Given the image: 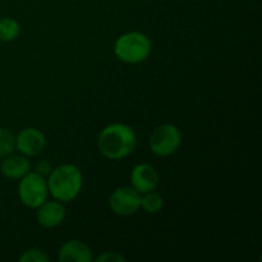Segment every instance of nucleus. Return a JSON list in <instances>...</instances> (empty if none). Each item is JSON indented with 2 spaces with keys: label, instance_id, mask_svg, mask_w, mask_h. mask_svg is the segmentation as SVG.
Listing matches in <instances>:
<instances>
[{
  "label": "nucleus",
  "instance_id": "4",
  "mask_svg": "<svg viewBox=\"0 0 262 262\" xmlns=\"http://www.w3.org/2000/svg\"><path fill=\"white\" fill-rule=\"evenodd\" d=\"M49 189L45 177L36 171H28L18 184V197L28 209H37L48 200Z\"/></svg>",
  "mask_w": 262,
  "mask_h": 262
},
{
  "label": "nucleus",
  "instance_id": "16",
  "mask_svg": "<svg viewBox=\"0 0 262 262\" xmlns=\"http://www.w3.org/2000/svg\"><path fill=\"white\" fill-rule=\"evenodd\" d=\"M96 262H124L125 257L118 252H102L94 258Z\"/></svg>",
  "mask_w": 262,
  "mask_h": 262
},
{
  "label": "nucleus",
  "instance_id": "17",
  "mask_svg": "<svg viewBox=\"0 0 262 262\" xmlns=\"http://www.w3.org/2000/svg\"><path fill=\"white\" fill-rule=\"evenodd\" d=\"M51 170H53V166H51V164L48 160H40L35 164V170L33 171H36L37 174L46 178L51 173Z\"/></svg>",
  "mask_w": 262,
  "mask_h": 262
},
{
  "label": "nucleus",
  "instance_id": "11",
  "mask_svg": "<svg viewBox=\"0 0 262 262\" xmlns=\"http://www.w3.org/2000/svg\"><path fill=\"white\" fill-rule=\"evenodd\" d=\"M28 171H31V164L28 161L27 156L22 155V154L20 155L10 154V155L2 159V163H0V173L5 178L19 181Z\"/></svg>",
  "mask_w": 262,
  "mask_h": 262
},
{
  "label": "nucleus",
  "instance_id": "15",
  "mask_svg": "<svg viewBox=\"0 0 262 262\" xmlns=\"http://www.w3.org/2000/svg\"><path fill=\"white\" fill-rule=\"evenodd\" d=\"M20 262H49V256L38 248L25 251L19 257Z\"/></svg>",
  "mask_w": 262,
  "mask_h": 262
},
{
  "label": "nucleus",
  "instance_id": "10",
  "mask_svg": "<svg viewBox=\"0 0 262 262\" xmlns=\"http://www.w3.org/2000/svg\"><path fill=\"white\" fill-rule=\"evenodd\" d=\"M60 262H92V251L84 242L78 239H71L64 243L58 253Z\"/></svg>",
  "mask_w": 262,
  "mask_h": 262
},
{
  "label": "nucleus",
  "instance_id": "8",
  "mask_svg": "<svg viewBox=\"0 0 262 262\" xmlns=\"http://www.w3.org/2000/svg\"><path fill=\"white\" fill-rule=\"evenodd\" d=\"M132 187L141 194L155 191L159 186V174L152 165L147 163L137 164L130 171Z\"/></svg>",
  "mask_w": 262,
  "mask_h": 262
},
{
  "label": "nucleus",
  "instance_id": "12",
  "mask_svg": "<svg viewBox=\"0 0 262 262\" xmlns=\"http://www.w3.org/2000/svg\"><path fill=\"white\" fill-rule=\"evenodd\" d=\"M20 33L19 22L12 17L0 18V41L3 42H10L14 41Z\"/></svg>",
  "mask_w": 262,
  "mask_h": 262
},
{
  "label": "nucleus",
  "instance_id": "5",
  "mask_svg": "<svg viewBox=\"0 0 262 262\" xmlns=\"http://www.w3.org/2000/svg\"><path fill=\"white\" fill-rule=\"evenodd\" d=\"M150 150L159 158H168L178 151L182 143V133L177 125L165 123L152 130L150 136Z\"/></svg>",
  "mask_w": 262,
  "mask_h": 262
},
{
  "label": "nucleus",
  "instance_id": "7",
  "mask_svg": "<svg viewBox=\"0 0 262 262\" xmlns=\"http://www.w3.org/2000/svg\"><path fill=\"white\" fill-rule=\"evenodd\" d=\"M46 146L45 135L40 129L33 127L23 128L15 135V150L27 158L37 156Z\"/></svg>",
  "mask_w": 262,
  "mask_h": 262
},
{
  "label": "nucleus",
  "instance_id": "2",
  "mask_svg": "<svg viewBox=\"0 0 262 262\" xmlns=\"http://www.w3.org/2000/svg\"><path fill=\"white\" fill-rule=\"evenodd\" d=\"M49 193L54 200L67 204L76 199L83 186V176L78 166L73 164H61L53 168L48 176Z\"/></svg>",
  "mask_w": 262,
  "mask_h": 262
},
{
  "label": "nucleus",
  "instance_id": "14",
  "mask_svg": "<svg viewBox=\"0 0 262 262\" xmlns=\"http://www.w3.org/2000/svg\"><path fill=\"white\" fill-rule=\"evenodd\" d=\"M15 150V135L10 129L0 128V160Z\"/></svg>",
  "mask_w": 262,
  "mask_h": 262
},
{
  "label": "nucleus",
  "instance_id": "9",
  "mask_svg": "<svg viewBox=\"0 0 262 262\" xmlns=\"http://www.w3.org/2000/svg\"><path fill=\"white\" fill-rule=\"evenodd\" d=\"M36 210H37L36 217H37L38 224L46 229H53V228L59 227L67 216L66 206H64L63 202L58 201V200H54V201L46 200Z\"/></svg>",
  "mask_w": 262,
  "mask_h": 262
},
{
  "label": "nucleus",
  "instance_id": "3",
  "mask_svg": "<svg viewBox=\"0 0 262 262\" xmlns=\"http://www.w3.org/2000/svg\"><path fill=\"white\" fill-rule=\"evenodd\" d=\"M151 41L145 33L132 31L120 35L114 43V54L120 61L138 64L145 61L151 54Z\"/></svg>",
  "mask_w": 262,
  "mask_h": 262
},
{
  "label": "nucleus",
  "instance_id": "6",
  "mask_svg": "<svg viewBox=\"0 0 262 262\" xmlns=\"http://www.w3.org/2000/svg\"><path fill=\"white\" fill-rule=\"evenodd\" d=\"M109 206L114 214L119 216H129L140 210L141 193L133 187H119L110 194Z\"/></svg>",
  "mask_w": 262,
  "mask_h": 262
},
{
  "label": "nucleus",
  "instance_id": "13",
  "mask_svg": "<svg viewBox=\"0 0 262 262\" xmlns=\"http://www.w3.org/2000/svg\"><path fill=\"white\" fill-rule=\"evenodd\" d=\"M141 207L147 214H158L164 207V200L158 192L151 191L141 196Z\"/></svg>",
  "mask_w": 262,
  "mask_h": 262
},
{
  "label": "nucleus",
  "instance_id": "1",
  "mask_svg": "<svg viewBox=\"0 0 262 262\" xmlns=\"http://www.w3.org/2000/svg\"><path fill=\"white\" fill-rule=\"evenodd\" d=\"M137 137L130 125L113 123L99 133L97 147L101 155L109 160H122L135 151Z\"/></svg>",
  "mask_w": 262,
  "mask_h": 262
}]
</instances>
